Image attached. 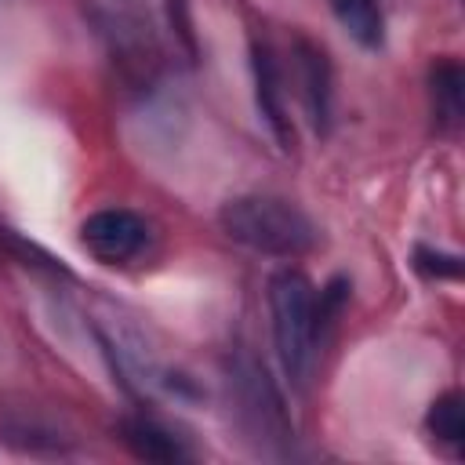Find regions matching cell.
<instances>
[{
    "label": "cell",
    "mask_w": 465,
    "mask_h": 465,
    "mask_svg": "<svg viewBox=\"0 0 465 465\" xmlns=\"http://www.w3.org/2000/svg\"><path fill=\"white\" fill-rule=\"evenodd\" d=\"M229 385H232V400H236L243 432L258 443V450H265L272 458H287L291 443H294V429L287 421L283 400H280L276 385L269 381L265 367H258L251 356H236L232 371H229Z\"/></svg>",
    "instance_id": "obj_3"
},
{
    "label": "cell",
    "mask_w": 465,
    "mask_h": 465,
    "mask_svg": "<svg viewBox=\"0 0 465 465\" xmlns=\"http://www.w3.org/2000/svg\"><path fill=\"white\" fill-rule=\"evenodd\" d=\"M425 429H429V436H432L436 443H443V447L458 450V447H461V440H465L461 396H458V392H443V396L429 407V414H425Z\"/></svg>",
    "instance_id": "obj_10"
},
{
    "label": "cell",
    "mask_w": 465,
    "mask_h": 465,
    "mask_svg": "<svg viewBox=\"0 0 465 465\" xmlns=\"http://www.w3.org/2000/svg\"><path fill=\"white\" fill-rule=\"evenodd\" d=\"M120 440H124V447H127L134 458H142V461L174 465V461H185V458H189L185 443H182L171 429H163L160 421H153V418H145V414L124 418V421H120Z\"/></svg>",
    "instance_id": "obj_7"
},
{
    "label": "cell",
    "mask_w": 465,
    "mask_h": 465,
    "mask_svg": "<svg viewBox=\"0 0 465 465\" xmlns=\"http://www.w3.org/2000/svg\"><path fill=\"white\" fill-rule=\"evenodd\" d=\"M414 265L418 272L432 276V280H454L461 272V262L454 254H443V251H429V247H418L414 251Z\"/></svg>",
    "instance_id": "obj_11"
},
{
    "label": "cell",
    "mask_w": 465,
    "mask_h": 465,
    "mask_svg": "<svg viewBox=\"0 0 465 465\" xmlns=\"http://www.w3.org/2000/svg\"><path fill=\"white\" fill-rule=\"evenodd\" d=\"M269 312H272V341L280 367L294 385H305L316 360V331H320V298L312 280L291 265L272 272Z\"/></svg>",
    "instance_id": "obj_2"
},
{
    "label": "cell",
    "mask_w": 465,
    "mask_h": 465,
    "mask_svg": "<svg viewBox=\"0 0 465 465\" xmlns=\"http://www.w3.org/2000/svg\"><path fill=\"white\" fill-rule=\"evenodd\" d=\"M429 98L440 131H458L465 113V73L454 54H440L429 69Z\"/></svg>",
    "instance_id": "obj_8"
},
{
    "label": "cell",
    "mask_w": 465,
    "mask_h": 465,
    "mask_svg": "<svg viewBox=\"0 0 465 465\" xmlns=\"http://www.w3.org/2000/svg\"><path fill=\"white\" fill-rule=\"evenodd\" d=\"M251 73H254V102H258V113H262L265 127L272 131L280 149H294V124L287 116L283 76H280L272 47L265 40H258V36L251 40Z\"/></svg>",
    "instance_id": "obj_5"
},
{
    "label": "cell",
    "mask_w": 465,
    "mask_h": 465,
    "mask_svg": "<svg viewBox=\"0 0 465 465\" xmlns=\"http://www.w3.org/2000/svg\"><path fill=\"white\" fill-rule=\"evenodd\" d=\"M80 243L102 262V265H127L138 258L149 243V225L127 207H105L84 218Z\"/></svg>",
    "instance_id": "obj_4"
},
{
    "label": "cell",
    "mask_w": 465,
    "mask_h": 465,
    "mask_svg": "<svg viewBox=\"0 0 465 465\" xmlns=\"http://www.w3.org/2000/svg\"><path fill=\"white\" fill-rule=\"evenodd\" d=\"M218 225L232 243L265 258H302L320 240L316 225L294 203L262 193L232 196L229 203H222Z\"/></svg>",
    "instance_id": "obj_1"
},
{
    "label": "cell",
    "mask_w": 465,
    "mask_h": 465,
    "mask_svg": "<svg viewBox=\"0 0 465 465\" xmlns=\"http://www.w3.org/2000/svg\"><path fill=\"white\" fill-rule=\"evenodd\" d=\"M294 62H298V84H302V102L309 113V124L327 134L331 127V62L323 54V47H316L312 40H298L294 44Z\"/></svg>",
    "instance_id": "obj_6"
},
{
    "label": "cell",
    "mask_w": 465,
    "mask_h": 465,
    "mask_svg": "<svg viewBox=\"0 0 465 465\" xmlns=\"http://www.w3.org/2000/svg\"><path fill=\"white\" fill-rule=\"evenodd\" d=\"M338 25L367 51H378L385 44V15L381 0H327Z\"/></svg>",
    "instance_id": "obj_9"
}]
</instances>
